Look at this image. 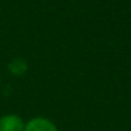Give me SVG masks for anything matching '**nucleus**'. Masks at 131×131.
Wrapping results in <instances>:
<instances>
[{
	"mask_svg": "<svg viewBox=\"0 0 131 131\" xmlns=\"http://www.w3.org/2000/svg\"><path fill=\"white\" fill-rule=\"evenodd\" d=\"M24 121L17 114H6L0 117V131H24Z\"/></svg>",
	"mask_w": 131,
	"mask_h": 131,
	"instance_id": "f257e3e1",
	"label": "nucleus"
},
{
	"mask_svg": "<svg viewBox=\"0 0 131 131\" xmlns=\"http://www.w3.org/2000/svg\"><path fill=\"white\" fill-rule=\"evenodd\" d=\"M24 131H58V130L51 120L44 118V117H35L26 124Z\"/></svg>",
	"mask_w": 131,
	"mask_h": 131,
	"instance_id": "f03ea898",
	"label": "nucleus"
}]
</instances>
